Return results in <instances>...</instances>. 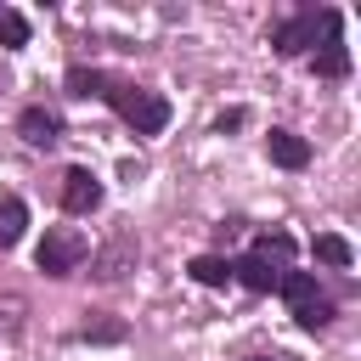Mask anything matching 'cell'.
I'll use <instances>...</instances> for the list:
<instances>
[{"instance_id":"cell-1","label":"cell","mask_w":361,"mask_h":361,"mask_svg":"<svg viewBox=\"0 0 361 361\" xmlns=\"http://www.w3.org/2000/svg\"><path fill=\"white\" fill-rule=\"evenodd\" d=\"M107 102H113V113L135 130V135H158L164 124H169V102L158 96V90H141V85H107Z\"/></svg>"},{"instance_id":"cell-2","label":"cell","mask_w":361,"mask_h":361,"mask_svg":"<svg viewBox=\"0 0 361 361\" xmlns=\"http://www.w3.org/2000/svg\"><path fill=\"white\" fill-rule=\"evenodd\" d=\"M316 34L322 39H338V11H299V17H288V23H276L271 28V45H276V56H305L310 45H316Z\"/></svg>"},{"instance_id":"cell-3","label":"cell","mask_w":361,"mask_h":361,"mask_svg":"<svg viewBox=\"0 0 361 361\" xmlns=\"http://www.w3.org/2000/svg\"><path fill=\"white\" fill-rule=\"evenodd\" d=\"M85 254H90V243H85L73 226H51V231L39 237V248H34V265H39L45 276H68V271H79Z\"/></svg>"},{"instance_id":"cell-4","label":"cell","mask_w":361,"mask_h":361,"mask_svg":"<svg viewBox=\"0 0 361 361\" xmlns=\"http://www.w3.org/2000/svg\"><path fill=\"white\" fill-rule=\"evenodd\" d=\"M130 265H135V237H130V231H113V237L90 254V276H96V282H118Z\"/></svg>"},{"instance_id":"cell-5","label":"cell","mask_w":361,"mask_h":361,"mask_svg":"<svg viewBox=\"0 0 361 361\" xmlns=\"http://www.w3.org/2000/svg\"><path fill=\"white\" fill-rule=\"evenodd\" d=\"M62 209H68V214L102 209V180H96L90 169H68V175H62Z\"/></svg>"},{"instance_id":"cell-6","label":"cell","mask_w":361,"mask_h":361,"mask_svg":"<svg viewBox=\"0 0 361 361\" xmlns=\"http://www.w3.org/2000/svg\"><path fill=\"white\" fill-rule=\"evenodd\" d=\"M276 276H282V271H271V259H259V254L231 259V282H243L248 293H276Z\"/></svg>"},{"instance_id":"cell-7","label":"cell","mask_w":361,"mask_h":361,"mask_svg":"<svg viewBox=\"0 0 361 361\" xmlns=\"http://www.w3.org/2000/svg\"><path fill=\"white\" fill-rule=\"evenodd\" d=\"M17 135H23L28 147H51V141H56V113L39 107V102L23 107V113H17Z\"/></svg>"},{"instance_id":"cell-8","label":"cell","mask_w":361,"mask_h":361,"mask_svg":"<svg viewBox=\"0 0 361 361\" xmlns=\"http://www.w3.org/2000/svg\"><path fill=\"white\" fill-rule=\"evenodd\" d=\"M265 147H271V164H282V169H305L310 164V141L293 135V130H271Z\"/></svg>"},{"instance_id":"cell-9","label":"cell","mask_w":361,"mask_h":361,"mask_svg":"<svg viewBox=\"0 0 361 361\" xmlns=\"http://www.w3.org/2000/svg\"><path fill=\"white\" fill-rule=\"evenodd\" d=\"M276 293H282L293 310H299V305H310V299H322V288H316V276H310V271H282V276H276Z\"/></svg>"},{"instance_id":"cell-10","label":"cell","mask_w":361,"mask_h":361,"mask_svg":"<svg viewBox=\"0 0 361 361\" xmlns=\"http://www.w3.org/2000/svg\"><path fill=\"white\" fill-rule=\"evenodd\" d=\"M23 231H28V203L6 192V197H0V248H11Z\"/></svg>"},{"instance_id":"cell-11","label":"cell","mask_w":361,"mask_h":361,"mask_svg":"<svg viewBox=\"0 0 361 361\" xmlns=\"http://www.w3.org/2000/svg\"><path fill=\"white\" fill-rule=\"evenodd\" d=\"M186 271H192V282H203V288H226V282H231V259H220V254H197Z\"/></svg>"},{"instance_id":"cell-12","label":"cell","mask_w":361,"mask_h":361,"mask_svg":"<svg viewBox=\"0 0 361 361\" xmlns=\"http://www.w3.org/2000/svg\"><path fill=\"white\" fill-rule=\"evenodd\" d=\"M310 68H316V79H344V73H350V51L333 39V45H322V51L310 56Z\"/></svg>"},{"instance_id":"cell-13","label":"cell","mask_w":361,"mask_h":361,"mask_svg":"<svg viewBox=\"0 0 361 361\" xmlns=\"http://www.w3.org/2000/svg\"><path fill=\"white\" fill-rule=\"evenodd\" d=\"M107 73L102 68H68V96H107Z\"/></svg>"},{"instance_id":"cell-14","label":"cell","mask_w":361,"mask_h":361,"mask_svg":"<svg viewBox=\"0 0 361 361\" xmlns=\"http://www.w3.org/2000/svg\"><path fill=\"white\" fill-rule=\"evenodd\" d=\"M0 45H6V51L28 45V17H23V11H11V6H0Z\"/></svg>"},{"instance_id":"cell-15","label":"cell","mask_w":361,"mask_h":361,"mask_svg":"<svg viewBox=\"0 0 361 361\" xmlns=\"http://www.w3.org/2000/svg\"><path fill=\"white\" fill-rule=\"evenodd\" d=\"M293 322H299L305 333L327 327V322H333V305H327V293H322V299H310V305H299V310H293Z\"/></svg>"},{"instance_id":"cell-16","label":"cell","mask_w":361,"mask_h":361,"mask_svg":"<svg viewBox=\"0 0 361 361\" xmlns=\"http://www.w3.org/2000/svg\"><path fill=\"white\" fill-rule=\"evenodd\" d=\"M316 259H322V265H350V243L327 231V237H316Z\"/></svg>"},{"instance_id":"cell-17","label":"cell","mask_w":361,"mask_h":361,"mask_svg":"<svg viewBox=\"0 0 361 361\" xmlns=\"http://www.w3.org/2000/svg\"><path fill=\"white\" fill-rule=\"evenodd\" d=\"M79 338H85V344H118V338H124V327H118V322H85V327H79Z\"/></svg>"},{"instance_id":"cell-18","label":"cell","mask_w":361,"mask_h":361,"mask_svg":"<svg viewBox=\"0 0 361 361\" xmlns=\"http://www.w3.org/2000/svg\"><path fill=\"white\" fill-rule=\"evenodd\" d=\"M254 254H259V259H271V254H276V259H288V254H293V237H288V231H271V237H259V243H254Z\"/></svg>"},{"instance_id":"cell-19","label":"cell","mask_w":361,"mask_h":361,"mask_svg":"<svg viewBox=\"0 0 361 361\" xmlns=\"http://www.w3.org/2000/svg\"><path fill=\"white\" fill-rule=\"evenodd\" d=\"M243 124H248L243 107H226V113H220V130H243Z\"/></svg>"},{"instance_id":"cell-20","label":"cell","mask_w":361,"mask_h":361,"mask_svg":"<svg viewBox=\"0 0 361 361\" xmlns=\"http://www.w3.org/2000/svg\"><path fill=\"white\" fill-rule=\"evenodd\" d=\"M254 361H265V355H254Z\"/></svg>"}]
</instances>
